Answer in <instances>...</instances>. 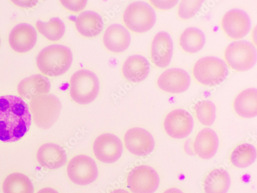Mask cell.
Here are the masks:
<instances>
[{
	"label": "cell",
	"instance_id": "obj_6",
	"mask_svg": "<svg viewBox=\"0 0 257 193\" xmlns=\"http://www.w3.org/2000/svg\"><path fill=\"white\" fill-rule=\"evenodd\" d=\"M193 72L195 78L200 83L211 86L221 83L229 74L225 61L213 56L205 57L198 60Z\"/></svg>",
	"mask_w": 257,
	"mask_h": 193
},
{
	"label": "cell",
	"instance_id": "obj_7",
	"mask_svg": "<svg viewBox=\"0 0 257 193\" xmlns=\"http://www.w3.org/2000/svg\"><path fill=\"white\" fill-rule=\"evenodd\" d=\"M225 58L232 69L241 72L248 71L256 64V49L249 41H234L227 47Z\"/></svg>",
	"mask_w": 257,
	"mask_h": 193
},
{
	"label": "cell",
	"instance_id": "obj_11",
	"mask_svg": "<svg viewBox=\"0 0 257 193\" xmlns=\"http://www.w3.org/2000/svg\"><path fill=\"white\" fill-rule=\"evenodd\" d=\"M194 121L187 111L179 109L170 112L164 121L166 133L170 137L181 139L187 137L194 128Z\"/></svg>",
	"mask_w": 257,
	"mask_h": 193
},
{
	"label": "cell",
	"instance_id": "obj_34",
	"mask_svg": "<svg viewBox=\"0 0 257 193\" xmlns=\"http://www.w3.org/2000/svg\"><path fill=\"white\" fill-rule=\"evenodd\" d=\"M37 193H59L56 190L51 187H45L39 190Z\"/></svg>",
	"mask_w": 257,
	"mask_h": 193
},
{
	"label": "cell",
	"instance_id": "obj_29",
	"mask_svg": "<svg viewBox=\"0 0 257 193\" xmlns=\"http://www.w3.org/2000/svg\"><path fill=\"white\" fill-rule=\"evenodd\" d=\"M197 118L205 126L212 125L216 118V107L212 102L206 100L199 102L195 107Z\"/></svg>",
	"mask_w": 257,
	"mask_h": 193
},
{
	"label": "cell",
	"instance_id": "obj_30",
	"mask_svg": "<svg viewBox=\"0 0 257 193\" xmlns=\"http://www.w3.org/2000/svg\"><path fill=\"white\" fill-rule=\"evenodd\" d=\"M204 1L184 0L180 5L178 15L180 18L187 20L194 17L201 9Z\"/></svg>",
	"mask_w": 257,
	"mask_h": 193
},
{
	"label": "cell",
	"instance_id": "obj_36",
	"mask_svg": "<svg viewBox=\"0 0 257 193\" xmlns=\"http://www.w3.org/2000/svg\"><path fill=\"white\" fill-rule=\"evenodd\" d=\"M111 193H130L128 191L123 189H117L113 190Z\"/></svg>",
	"mask_w": 257,
	"mask_h": 193
},
{
	"label": "cell",
	"instance_id": "obj_35",
	"mask_svg": "<svg viewBox=\"0 0 257 193\" xmlns=\"http://www.w3.org/2000/svg\"><path fill=\"white\" fill-rule=\"evenodd\" d=\"M164 193H184L181 190L177 188H170L167 189Z\"/></svg>",
	"mask_w": 257,
	"mask_h": 193
},
{
	"label": "cell",
	"instance_id": "obj_18",
	"mask_svg": "<svg viewBox=\"0 0 257 193\" xmlns=\"http://www.w3.org/2000/svg\"><path fill=\"white\" fill-rule=\"evenodd\" d=\"M37 159L42 166L55 169L66 164L67 156L66 151L60 145L49 143L42 145L39 148Z\"/></svg>",
	"mask_w": 257,
	"mask_h": 193
},
{
	"label": "cell",
	"instance_id": "obj_2",
	"mask_svg": "<svg viewBox=\"0 0 257 193\" xmlns=\"http://www.w3.org/2000/svg\"><path fill=\"white\" fill-rule=\"evenodd\" d=\"M73 54L70 49L60 45H52L42 50L37 57V65L45 75L56 77L70 68Z\"/></svg>",
	"mask_w": 257,
	"mask_h": 193
},
{
	"label": "cell",
	"instance_id": "obj_1",
	"mask_svg": "<svg viewBox=\"0 0 257 193\" xmlns=\"http://www.w3.org/2000/svg\"><path fill=\"white\" fill-rule=\"evenodd\" d=\"M32 124L29 107L15 95L0 96V141L14 142L28 132Z\"/></svg>",
	"mask_w": 257,
	"mask_h": 193
},
{
	"label": "cell",
	"instance_id": "obj_13",
	"mask_svg": "<svg viewBox=\"0 0 257 193\" xmlns=\"http://www.w3.org/2000/svg\"><path fill=\"white\" fill-rule=\"evenodd\" d=\"M124 139L128 151L138 156H146L152 153L155 147L153 135L142 128L131 129L125 134Z\"/></svg>",
	"mask_w": 257,
	"mask_h": 193
},
{
	"label": "cell",
	"instance_id": "obj_10",
	"mask_svg": "<svg viewBox=\"0 0 257 193\" xmlns=\"http://www.w3.org/2000/svg\"><path fill=\"white\" fill-rule=\"evenodd\" d=\"M94 154L99 161L112 163L121 156L123 146L120 139L112 134H104L98 137L93 144Z\"/></svg>",
	"mask_w": 257,
	"mask_h": 193
},
{
	"label": "cell",
	"instance_id": "obj_3",
	"mask_svg": "<svg viewBox=\"0 0 257 193\" xmlns=\"http://www.w3.org/2000/svg\"><path fill=\"white\" fill-rule=\"evenodd\" d=\"M30 107L36 125L40 128L47 130L58 120L62 105L56 96L50 94L40 95L32 100Z\"/></svg>",
	"mask_w": 257,
	"mask_h": 193
},
{
	"label": "cell",
	"instance_id": "obj_37",
	"mask_svg": "<svg viewBox=\"0 0 257 193\" xmlns=\"http://www.w3.org/2000/svg\"><path fill=\"white\" fill-rule=\"evenodd\" d=\"M0 45H1V39H0Z\"/></svg>",
	"mask_w": 257,
	"mask_h": 193
},
{
	"label": "cell",
	"instance_id": "obj_15",
	"mask_svg": "<svg viewBox=\"0 0 257 193\" xmlns=\"http://www.w3.org/2000/svg\"><path fill=\"white\" fill-rule=\"evenodd\" d=\"M37 40L35 29L31 25L22 23L16 26L9 36L11 48L18 53H26L35 47Z\"/></svg>",
	"mask_w": 257,
	"mask_h": 193
},
{
	"label": "cell",
	"instance_id": "obj_33",
	"mask_svg": "<svg viewBox=\"0 0 257 193\" xmlns=\"http://www.w3.org/2000/svg\"><path fill=\"white\" fill-rule=\"evenodd\" d=\"M12 2L18 6L24 8H32L38 3L37 1H13Z\"/></svg>",
	"mask_w": 257,
	"mask_h": 193
},
{
	"label": "cell",
	"instance_id": "obj_4",
	"mask_svg": "<svg viewBox=\"0 0 257 193\" xmlns=\"http://www.w3.org/2000/svg\"><path fill=\"white\" fill-rule=\"evenodd\" d=\"M100 83L97 76L88 70L76 72L71 78L70 96L76 103L87 105L98 96Z\"/></svg>",
	"mask_w": 257,
	"mask_h": 193
},
{
	"label": "cell",
	"instance_id": "obj_5",
	"mask_svg": "<svg viewBox=\"0 0 257 193\" xmlns=\"http://www.w3.org/2000/svg\"><path fill=\"white\" fill-rule=\"evenodd\" d=\"M123 19L128 29L136 33H143L154 27L157 16L151 5L139 2L127 6L124 12Z\"/></svg>",
	"mask_w": 257,
	"mask_h": 193
},
{
	"label": "cell",
	"instance_id": "obj_19",
	"mask_svg": "<svg viewBox=\"0 0 257 193\" xmlns=\"http://www.w3.org/2000/svg\"><path fill=\"white\" fill-rule=\"evenodd\" d=\"M103 40L107 49L114 53H121L126 50L130 46L131 35L124 27L113 24L106 30Z\"/></svg>",
	"mask_w": 257,
	"mask_h": 193
},
{
	"label": "cell",
	"instance_id": "obj_23",
	"mask_svg": "<svg viewBox=\"0 0 257 193\" xmlns=\"http://www.w3.org/2000/svg\"><path fill=\"white\" fill-rule=\"evenodd\" d=\"M234 110L242 118L250 119L257 115V90L249 88L241 92L235 98Z\"/></svg>",
	"mask_w": 257,
	"mask_h": 193
},
{
	"label": "cell",
	"instance_id": "obj_9",
	"mask_svg": "<svg viewBox=\"0 0 257 193\" xmlns=\"http://www.w3.org/2000/svg\"><path fill=\"white\" fill-rule=\"evenodd\" d=\"M157 171L147 165H141L133 169L127 178L128 188L133 193H154L160 184Z\"/></svg>",
	"mask_w": 257,
	"mask_h": 193
},
{
	"label": "cell",
	"instance_id": "obj_27",
	"mask_svg": "<svg viewBox=\"0 0 257 193\" xmlns=\"http://www.w3.org/2000/svg\"><path fill=\"white\" fill-rule=\"evenodd\" d=\"M256 159V149L253 145L248 143L238 146L231 155V161L233 165L241 168L251 165Z\"/></svg>",
	"mask_w": 257,
	"mask_h": 193
},
{
	"label": "cell",
	"instance_id": "obj_12",
	"mask_svg": "<svg viewBox=\"0 0 257 193\" xmlns=\"http://www.w3.org/2000/svg\"><path fill=\"white\" fill-rule=\"evenodd\" d=\"M222 26L228 37L233 39H239L248 34L251 23L249 16L245 12L235 9L224 15Z\"/></svg>",
	"mask_w": 257,
	"mask_h": 193
},
{
	"label": "cell",
	"instance_id": "obj_21",
	"mask_svg": "<svg viewBox=\"0 0 257 193\" xmlns=\"http://www.w3.org/2000/svg\"><path fill=\"white\" fill-rule=\"evenodd\" d=\"M148 60L144 56L135 55L128 57L122 67L124 77L133 82H139L147 78L151 70Z\"/></svg>",
	"mask_w": 257,
	"mask_h": 193
},
{
	"label": "cell",
	"instance_id": "obj_25",
	"mask_svg": "<svg viewBox=\"0 0 257 193\" xmlns=\"http://www.w3.org/2000/svg\"><path fill=\"white\" fill-rule=\"evenodd\" d=\"M206 42L204 33L199 29L191 27L186 29L180 38V44L184 51L196 53L204 47Z\"/></svg>",
	"mask_w": 257,
	"mask_h": 193
},
{
	"label": "cell",
	"instance_id": "obj_32",
	"mask_svg": "<svg viewBox=\"0 0 257 193\" xmlns=\"http://www.w3.org/2000/svg\"><path fill=\"white\" fill-rule=\"evenodd\" d=\"M178 1H152L151 3L158 9L169 10L175 7Z\"/></svg>",
	"mask_w": 257,
	"mask_h": 193
},
{
	"label": "cell",
	"instance_id": "obj_14",
	"mask_svg": "<svg viewBox=\"0 0 257 193\" xmlns=\"http://www.w3.org/2000/svg\"><path fill=\"white\" fill-rule=\"evenodd\" d=\"M191 82L189 74L180 68H171L163 72L158 80L159 87L170 93H181L189 88Z\"/></svg>",
	"mask_w": 257,
	"mask_h": 193
},
{
	"label": "cell",
	"instance_id": "obj_28",
	"mask_svg": "<svg viewBox=\"0 0 257 193\" xmlns=\"http://www.w3.org/2000/svg\"><path fill=\"white\" fill-rule=\"evenodd\" d=\"M36 27L40 34L53 41L61 39L66 32L65 25L58 17L51 18L48 23L38 20Z\"/></svg>",
	"mask_w": 257,
	"mask_h": 193
},
{
	"label": "cell",
	"instance_id": "obj_22",
	"mask_svg": "<svg viewBox=\"0 0 257 193\" xmlns=\"http://www.w3.org/2000/svg\"><path fill=\"white\" fill-rule=\"evenodd\" d=\"M76 28L82 36L94 37L103 30L104 24L101 17L93 11H85L81 13L75 21Z\"/></svg>",
	"mask_w": 257,
	"mask_h": 193
},
{
	"label": "cell",
	"instance_id": "obj_17",
	"mask_svg": "<svg viewBox=\"0 0 257 193\" xmlns=\"http://www.w3.org/2000/svg\"><path fill=\"white\" fill-rule=\"evenodd\" d=\"M51 88L49 78L40 74L34 75L21 80L18 86L19 94L28 100L47 94Z\"/></svg>",
	"mask_w": 257,
	"mask_h": 193
},
{
	"label": "cell",
	"instance_id": "obj_26",
	"mask_svg": "<svg viewBox=\"0 0 257 193\" xmlns=\"http://www.w3.org/2000/svg\"><path fill=\"white\" fill-rule=\"evenodd\" d=\"M4 193H34V185L30 178L22 173L9 175L3 183Z\"/></svg>",
	"mask_w": 257,
	"mask_h": 193
},
{
	"label": "cell",
	"instance_id": "obj_8",
	"mask_svg": "<svg viewBox=\"0 0 257 193\" xmlns=\"http://www.w3.org/2000/svg\"><path fill=\"white\" fill-rule=\"evenodd\" d=\"M67 173L75 184L86 185L94 182L98 176V168L95 161L87 155H78L69 163Z\"/></svg>",
	"mask_w": 257,
	"mask_h": 193
},
{
	"label": "cell",
	"instance_id": "obj_31",
	"mask_svg": "<svg viewBox=\"0 0 257 193\" xmlns=\"http://www.w3.org/2000/svg\"><path fill=\"white\" fill-rule=\"evenodd\" d=\"M60 3L67 9L77 12L83 10L86 6L87 1H61Z\"/></svg>",
	"mask_w": 257,
	"mask_h": 193
},
{
	"label": "cell",
	"instance_id": "obj_24",
	"mask_svg": "<svg viewBox=\"0 0 257 193\" xmlns=\"http://www.w3.org/2000/svg\"><path fill=\"white\" fill-rule=\"evenodd\" d=\"M231 184L227 171L223 169H215L206 177L204 184L205 193H227Z\"/></svg>",
	"mask_w": 257,
	"mask_h": 193
},
{
	"label": "cell",
	"instance_id": "obj_16",
	"mask_svg": "<svg viewBox=\"0 0 257 193\" xmlns=\"http://www.w3.org/2000/svg\"><path fill=\"white\" fill-rule=\"evenodd\" d=\"M174 43L170 35L160 32L155 37L152 46V58L155 65L161 68L167 67L172 59Z\"/></svg>",
	"mask_w": 257,
	"mask_h": 193
},
{
	"label": "cell",
	"instance_id": "obj_20",
	"mask_svg": "<svg viewBox=\"0 0 257 193\" xmlns=\"http://www.w3.org/2000/svg\"><path fill=\"white\" fill-rule=\"evenodd\" d=\"M217 134L210 128H204L197 136L194 148L196 154L203 159L208 160L216 155L219 147Z\"/></svg>",
	"mask_w": 257,
	"mask_h": 193
}]
</instances>
